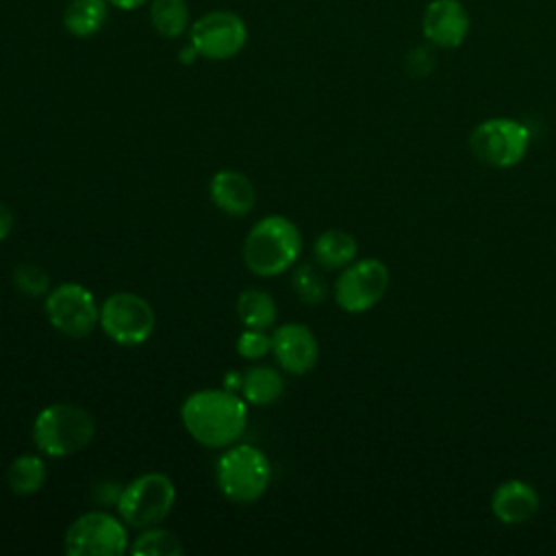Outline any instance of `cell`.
Returning a JSON list of instances; mask_svg holds the SVG:
<instances>
[{
  "label": "cell",
  "instance_id": "obj_1",
  "mask_svg": "<svg viewBox=\"0 0 556 556\" xmlns=\"http://www.w3.org/2000/svg\"><path fill=\"white\" fill-rule=\"evenodd\" d=\"M180 421L187 434L213 450L239 441L248 426V402L230 389H200L185 397Z\"/></svg>",
  "mask_w": 556,
  "mask_h": 556
},
{
  "label": "cell",
  "instance_id": "obj_2",
  "mask_svg": "<svg viewBox=\"0 0 556 556\" xmlns=\"http://www.w3.org/2000/svg\"><path fill=\"white\" fill-rule=\"evenodd\" d=\"M243 263L261 278L285 274L302 252V232L293 219L285 215H265L243 239Z\"/></svg>",
  "mask_w": 556,
  "mask_h": 556
},
{
  "label": "cell",
  "instance_id": "obj_3",
  "mask_svg": "<svg viewBox=\"0 0 556 556\" xmlns=\"http://www.w3.org/2000/svg\"><path fill=\"white\" fill-rule=\"evenodd\" d=\"M96 437V419L83 406L54 402L33 421V443L43 456L65 458L83 452Z\"/></svg>",
  "mask_w": 556,
  "mask_h": 556
},
{
  "label": "cell",
  "instance_id": "obj_4",
  "mask_svg": "<svg viewBox=\"0 0 556 556\" xmlns=\"http://www.w3.org/2000/svg\"><path fill=\"white\" fill-rule=\"evenodd\" d=\"M215 478L226 500L235 504H252L269 486L271 463L256 445L232 443L219 454Z\"/></svg>",
  "mask_w": 556,
  "mask_h": 556
},
{
  "label": "cell",
  "instance_id": "obj_5",
  "mask_svg": "<svg viewBox=\"0 0 556 556\" xmlns=\"http://www.w3.org/2000/svg\"><path fill=\"white\" fill-rule=\"evenodd\" d=\"M117 515L130 528H150L161 523L174 508L176 484L163 471H146L119 489Z\"/></svg>",
  "mask_w": 556,
  "mask_h": 556
},
{
  "label": "cell",
  "instance_id": "obj_6",
  "mask_svg": "<svg viewBox=\"0 0 556 556\" xmlns=\"http://www.w3.org/2000/svg\"><path fill=\"white\" fill-rule=\"evenodd\" d=\"M63 549L70 556H122L130 549L126 521L106 510L83 513L67 526Z\"/></svg>",
  "mask_w": 556,
  "mask_h": 556
},
{
  "label": "cell",
  "instance_id": "obj_7",
  "mask_svg": "<svg viewBox=\"0 0 556 556\" xmlns=\"http://www.w3.org/2000/svg\"><path fill=\"white\" fill-rule=\"evenodd\" d=\"M156 326V313L152 304L132 291H117L104 298L100 304L102 332L124 348L146 343Z\"/></svg>",
  "mask_w": 556,
  "mask_h": 556
},
{
  "label": "cell",
  "instance_id": "obj_8",
  "mask_svg": "<svg viewBox=\"0 0 556 556\" xmlns=\"http://www.w3.org/2000/svg\"><path fill=\"white\" fill-rule=\"evenodd\" d=\"M187 37L198 56L206 61H228L245 48L250 33L245 20L239 13L228 9H213L191 22Z\"/></svg>",
  "mask_w": 556,
  "mask_h": 556
},
{
  "label": "cell",
  "instance_id": "obj_9",
  "mask_svg": "<svg viewBox=\"0 0 556 556\" xmlns=\"http://www.w3.org/2000/svg\"><path fill=\"white\" fill-rule=\"evenodd\" d=\"M530 146V130L513 117L482 119L469 135L473 156L491 167L517 165Z\"/></svg>",
  "mask_w": 556,
  "mask_h": 556
},
{
  "label": "cell",
  "instance_id": "obj_10",
  "mask_svg": "<svg viewBox=\"0 0 556 556\" xmlns=\"http://www.w3.org/2000/svg\"><path fill=\"white\" fill-rule=\"evenodd\" d=\"M43 308L50 326L72 339H85L100 326V304L96 295L78 282H61L50 289Z\"/></svg>",
  "mask_w": 556,
  "mask_h": 556
},
{
  "label": "cell",
  "instance_id": "obj_11",
  "mask_svg": "<svg viewBox=\"0 0 556 556\" xmlns=\"http://www.w3.org/2000/svg\"><path fill=\"white\" fill-rule=\"evenodd\" d=\"M389 269L378 258L352 261L334 282V302L345 313H365L387 293Z\"/></svg>",
  "mask_w": 556,
  "mask_h": 556
},
{
  "label": "cell",
  "instance_id": "obj_12",
  "mask_svg": "<svg viewBox=\"0 0 556 556\" xmlns=\"http://www.w3.org/2000/svg\"><path fill=\"white\" fill-rule=\"evenodd\" d=\"M469 28V11L460 0H430L424 9L421 35L432 48H458L467 39Z\"/></svg>",
  "mask_w": 556,
  "mask_h": 556
},
{
  "label": "cell",
  "instance_id": "obj_13",
  "mask_svg": "<svg viewBox=\"0 0 556 556\" xmlns=\"http://www.w3.org/2000/svg\"><path fill=\"white\" fill-rule=\"evenodd\" d=\"M271 354L287 374L302 376L317 365L319 343L306 324L289 321L271 332Z\"/></svg>",
  "mask_w": 556,
  "mask_h": 556
},
{
  "label": "cell",
  "instance_id": "obj_14",
  "mask_svg": "<svg viewBox=\"0 0 556 556\" xmlns=\"http://www.w3.org/2000/svg\"><path fill=\"white\" fill-rule=\"evenodd\" d=\"M211 202L230 217L248 215L256 204L254 182L239 169H219L208 182Z\"/></svg>",
  "mask_w": 556,
  "mask_h": 556
},
{
  "label": "cell",
  "instance_id": "obj_15",
  "mask_svg": "<svg viewBox=\"0 0 556 556\" xmlns=\"http://www.w3.org/2000/svg\"><path fill=\"white\" fill-rule=\"evenodd\" d=\"M491 510L497 521L517 526L530 521L539 513V493L526 480H506L491 495Z\"/></svg>",
  "mask_w": 556,
  "mask_h": 556
},
{
  "label": "cell",
  "instance_id": "obj_16",
  "mask_svg": "<svg viewBox=\"0 0 556 556\" xmlns=\"http://www.w3.org/2000/svg\"><path fill=\"white\" fill-rule=\"evenodd\" d=\"M109 7V0H67L61 17L63 28L76 39L93 37L104 28Z\"/></svg>",
  "mask_w": 556,
  "mask_h": 556
},
{
  "label": "cell",
  "instance_id": "obj_17",
  "mask_svg": "<svg viewBox=\"0 0 556 556\" xmlns=\"http://www.w3.org/2000/svg\"><path fill=\"white\" fill-rule=\"evenodd\" d=\"M241 397L252 406L276 404L285 393V380L276 367L254 365L243 371Z\"/></svg>",
  "mask_w": 556,
  "mask_h": 556
},
{
  "label": "cell",
  "instance_id": "obj_18",
  "mask_svg": "<svg viewBox=\"0 0 556 556\" xmlns=\"http://www.w3.org/2000/svg\"><path fill=\"white\" fill-rule=\"evenodd\" d=\"M356 239L339 228L324 230L313 243L315 261L326 269H343L356 258Z\"/></svg>",
  "mask_w": 556,
  "mask_h": 556
},
{
  "label": "cell",
  "instance_id": "obj_19",
  "mask_svg": "<svg viewBox=\"0 0 556 556\" xmlns=\"http://www.w3.org/2000/svg\"><path fill=\"white\" fill-rule=\"evenodd\" d=\"M237 317L245 328L254 330H269L276 324L278 306L274 298L263 289H245L239 293L235 304Z\"/></svg>",
  "mask_w": 556,
  "mask_h": 556
},
{
  "label": "cell",
  "instance_id": "obj_20",
  "mask_svg": "<svg viewBox=\"0 0 556 556\" xmlns=\"http://www.w3.org/2000/svg\"><path fill=\"white\" fill-rule=\"evenodd\" d=\"M148 15L152 28L165 39L182 37L191 26L187 0H150Z\"/></svg>",
  "mask_w": 556,
  "mask_h": 556
},
{
  "label": "cell",
  "instance_id": "obj_21",
  "mask_svg": "<svg viewBox=\"0 0 556 556\" xmlns=\"http://www.w3.org/2000/svg\"><path fill=\"white\" fill-rule=\"evenodd\" d=\"M46 482V463L39 454H20L7 467V484L15 495H33Z\"/></svg>",
  "mask_w": 556,
  "mask_h": 556
},
{
  "label": "cell",
  "instance_id": "obj_22",
  "mask_svg": "<svg viewBox=\"0 0 556 556\" xmlns=\"http://www.w3.org/2000/svg\"><path fill=\"white\" fill-rule=\"evenodd\" d=\"M130 552L137 556H180L185 547L172 530H165L156 523L143 528V532L132 541Z\"/></svg>",
  "mask_w": 556,
  "mask_h": 556
},
{
  "label": "cell",
  "instance_id": "obj_23",
  "mask_svg": "<svg viewBox=\"0 0 556 556\" xmlns=\"http://www.w3.org/2000/svg\"><path fill=\"white\" fill-rule=\"evenodd\" d=\"M13 285L20 293L28 298H41L50 291V276L43 267L35 263H20L13 269Z\"/></svg>",
  "mask_w": 556,
  "mask_h": 556
},
{
  "label": "cell",
  "instance_id": "obj_24",
  "mask_svg": "<svg viewBox=\"0 0 556 556\" xmlns=\"http://www.w3.org/2000/svg\"><path fill=\"white\" fill-rule=\"evenodd\" d=\"M293 289H295L298 298L306 304H317L326 298V282L313 265L298 267V271L293 276Z\"/></svg>",
  "mask_w": 556,
  "mask_h": 556
},
{
  "label": "cell",
  "instance_id": "obj_25",
  "mask_svg": "<svg viewBox=\"0 0 556 556\" xmlns=\"http://www.w3.org/2000/svg\"><path fill=\"white\" fill-rule=\"evenodd\" d=\"M237 354L245 361H258L263 356H267L271 352V334H267L265 330H254V328H245L239 337H237Z\"/></svg>",
  "mask_w": 556,
  "mask_h": 556
},
{
  "label": "cell",
  "instance_id": "obj_26",
  "mask_svg": "<svg viewBox=\"0 0 556 556\" xmlns=\"http://www.w3.org/2000/svg\"><path fill=\"white\" fill-rule=\"evenodd\" d=\"M432 48V46H430ZM428 46H417L406 54V70L410 76L421 78L426 74H430V70L434 67V56L430 52Z\"/></svg>",
  "mask_w": 556,
  "mask_h": 556
},
{
  "label": "cell",
  "instance_id": "obj_27",
  "mask_svg": "<svg viewBox=\"0 0 556 556\" xmlns=\"http://www.w3.org/2000/svg\"><path fill=\"white\" fill-rule=\"evenodd\" d=\"M11 230H13V213L4 202H0V243L11 235Z\"/></svg>",
  "mask_w": 556,
  "mask_h": 556
},
{
  "label": "cell",
  "instance_id": "obj_28",
  "mask_svg": "<svg viewBox=\"0 0 556 556\" xmlns=\"http://www.w3.org/2000/svg\"><path fill=\"white\" fill-rule=\"evenodd\" d=\"M150 0H109V4L113 9H119V11H137L141 7H146Z\"/></svg>",
  "mask_w": 556,
  "mask_h": 556
},
{
  "label": "cell",
  "instance_id": "obj_29",
  "mask_svg": "<svg viewBox=\"0 0 556 556\" xmlns=\"http://www.w3.org/2000/svg\"><path fill=\"white\" fill-rule=\"evenodd\" d=\"M241 382H243V374H228L226 376V389H230V391H237V389H241Z\"/></svg>",
  "mask_w": 556,
  "mask_h": 556
}]
</instances>
